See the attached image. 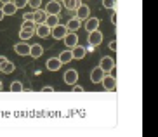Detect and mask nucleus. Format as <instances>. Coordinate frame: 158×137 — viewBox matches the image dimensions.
I'll use <instances>...</instances> for the list:
<instances>
[{"label": "nucleus", "instance_id": "15", "mask_svg": "<svg viewBox=\"0 0 158 137\" xmlns=\"http://www.w3.org/2000/svg\"><path fill=\"white\" fill-rule=\"evenodd\" d=\"M70 50H71L73 59H84V57H85V52H87V50H85L82 45H75L73 49H70Z\"/></svg>", "mask_w": 158, "mask_h": 137}, {"label": "nucleus", "instance_id": "25", "mask_svg": "<svg viewBox=\"0 0 158 137\" xmlns=\"http://www.w3.org/2000/svg\"><path fill=\"white\" fill-rule=\"evenodd\" d=\"M12 4L16 5V9H23L28 5V0H12Z\"/></svg>", "mask_w": 158, "mask_h": 137}, {"label": "nucleus", "instance_id": "28", "mask_svg": "<svg viewBox=\"0 0 158 137\" xmlns=\"http://www.w3.org/2000/svg\"><path fill=\"white\" fill-rule=\"evenodd\" d=\"M23 21H33V12H24L23 14Z\"/></svg>", "mask_w": 158, "mask_h": 137}, {"label": "nucleus", "instance_id": "3", "mask_svg": "<svg viewBox=\"0 0 158 137\" xmlns=\"http://www.w3.org/2000/svg\"><path fill=\"white\" fill-rule=\"evenodd\" d=\"M75 18L78 19V21H85V19L89 18V14H90V9H89V5H85V4H80L77 9H75Z\"/></svg>", "mask_w": 158, "mask_h": 137}, {"label": "nucleus", "instance_id": "18", "mask_svg": "<svg viewBox=\"0 0 158 137\" xmlns=\"http://www.w3.org/2000/svg\"><path fill=\"white\" fill-rule=\"evenodd\" d=\"M44 24L49 28H54L56 24H59V16H56V14H47L45 21H44Z\"/></svg>", "mask_w": 158, "mask_h": 137}, {"label": "nucleus", "instance_id": "5", "mask_svg": "<svg viewBox=\"0 0 158 137\" xmlns=\"http://www.w3.org/2000/svg\"><path fill=\"white\" fill-rule=\"evenodd\" d=\"M66 44V47L68 49H73L75 45H78V35H77V31H70V33H66V37L63 38Z\"/></svg>", "mask_w": 158, "mask_h": 137}, {"label": "nucleus", "instance_id": "35", "mask_svg": "<svg viewBox=\"0 0 158 137\" xmlns=\"http://www.w3.org/2000/svg\"><path fill=\"white\" fill-rule=\"evenodd\" d=\"M0 90H2V82H0Z\"/></svg>", "mask_w": 158, "mask_h": 137}, {"label": "nucleus", "instance_id": "8", "mask_svg": "<svg viewBox=\"0 0 158 137\" xmlns=\"http://www.w3.org/2000/svg\"><path fill=\"white\" fill-rule=\"evenodd\" d=\"M61 2H57V0H52V2H49L47 4V7H45V12L47 14H56V16H59V12H61Z\"/></svg>", "mask_w": 158, "mask_h": 137}, {"label": "nucleus", "instance_id": "10", "mask_svg": "<svg viewBox=\"0 0 158 137\" xmlns=\"http://www.w3.org/2000/svg\"><path fill=\"white\" fill-rule=\"evenodd\" d=\"M77 80H78V71H77V69H68L64 73V82L68 83V85H75Z\"/></svg>", "mask_w": 158, "mask_h": 137}, {"label": "nucleus", "instance_id": "4", "mask_svg": "<svg viewBox=\"0 0 158 137\" xmlns=\"http://www.w3.org/2000/svg\"><path fill=\"white\" fill-rule=\"evenodd\" d=\"M101 83H102V87L106 89V90H110V92L116 89V78L113 77V75H104L102 80H101Z\"/></svg>", "mask_w": 158, "mask_h": 137}, {"label": "nucleus", "instance_id": "1", "mask_svg": "<svg viewBox=\"0 0 158 137\" xmlns=\"http://www.w3.org/2000/svg\"><path fill=\"white\" fill-rule=\"evenodd\" d=\"M35 35V23L33 21H23V26L19 30V38L23 42L30 40V38Z\"/></svg>", "mask_w": 158, "mask_h": 137}, {"label": "nucleus", "instance_id": "19", "mask_svg": "<svg viewBox=\"0 0 158 137\" xmlns=\"http://www.w3.org/2000/svg\"><path fill=\"white\" fill-rule=\"evenodd\" d=\"M47 69H51V71H57V69L61 68V61L57 59V57H51V59L45 63Z\"/></svg>", "mask_w": 158, "mask_h": 137}, {"label": "nucleus", "instance_id": "23", "mask_svg": "<svg viewBox=\"0 0 158 137\" xmlns=\"http://www.w3.org/2000/svg\"><path fill=\"white\" fill-rule=\"evenodd\" d=\"M14 69H16L14 63H9V61H7V63L4 64V68L0 69V71H2V73H7V75H9V73H12V71H14Z\"/></svg>", "mask_w": 158, "mask_h": 137}, {"label": "nucleus", "instance_id": "7", "mask_svg": "<svg viewBox=\"0 0 158 137\" xmlns=\"http://www.w3.org/2000/svg\"><path fill=\"white\" fill-rule=\"evenodd\" d=\"M102 42V33L99 31V30H94V31H89V44H90V45H96L98 47L99 44H101Z\"/></svg>", "mask_w": 158, "mask_h": 137}, {"label": "nucleus", "instance_id": "12", "mask_svg": "<svg viewBox=\"0 0 158 137\" xmlns=\"http://www.w3.org/2000/svg\"><path fill=\"white\" fill-rule=\"evenodd\" d=\"M14 50H16L18 56H28L30 54V45L26 44V42H19V44L14 45Z\"/></svg>", "mask_w": 158, "mask_h": 137}, {"label": "nucleus", "instance_id": "17", "mask_svg": "<svg viewBox=\"0 0 158 137\" xmlns=\"http://www.w3.org/2000/svg\"><path fill=\"white\" fill-rule=\"evenodd\" d=\"M16 5L12 4V0L10 2H5L4 4V7H2V12H4V16H14L16 14Z\"/></svg>", "mask_w": 158, "mask_h": 137}, {"label": "nucleus", "instance_id": "26", "mask_svg": "<svg viewBox=\"0 0 158 137\" xmlns=\"http://www.w3.org/2000/svg\"><path fill=\"white\" fill-rule=\"evenodd\" d=\"M116 5V0H102V7H106V9H115Z\"/></svg>", "mask_w": 158, "mask_h": 137}, {"label": "nucleus", "instance_id": "24", "mask_svg": "<svg viewBox=\"0 0 158 137\" xmlns=\"http://www.w3.org/2000/svg\"><path fill=\"white\" fill-rule=\"evenodd\" d=\"M24 87H23V83L21 82H12L10 83V92H23Z\"/></svg>", "mask_w": 158, "mask_h": 137}, {"label": "nucleus", "instance_id": "13", "mask_svg": "<svg viewBox=\"0 0 158 137\" xmlns=\"http://www.w3.org/2000/svg\"><path fill=\"white\" fill-rule=\"evenodd\" d=\"M104 75H106V73H104L101 68H94L92 71H90V82H92V83H101V80H102Z\"/></svg>", "mask_w": 158, "mask_h": 137}, {"label": "nucleus", "instance_id": "21", "mask_svg": "<svg viewBox=\"0 0 158 137\" xmlns=\"http://www.w3.org/2000/svg\"><path fill=\"white\" fill-rule=\"evenodd\" d=\"M80 23H82V21H78L77 18H73V19H70V21H68V24H64V26H66V30H68V31H77V30L80 28Z\"/></svg>", "mask_w": 158, "mask_h": 137}, {"label": "nucleus", "instance_id": "34", "mask_svg": "<svg viewBox=\"0 0 158 137\" xmlns=\"http://www.w3.org/2000/svg\"><path fill=\"white\" fill-rule=\"evenodd\" d=\"M5 2H10V0H2V4H5Z\"/></svg>", "mask_w": 158, "mask_h": 137}, {"label": "nucleus", "instance_id": "6", "mask_svg": "<svg viewBox=\"0 0 158 137\" xmlns=\"http://www.w3.org/2000/svg\"><path fill=\"white\" fill-rule=\"evenodd\" d=\"M99 68H101L104 73H110L111 69H115V59H113V57H102Z\"/></svg>", "mask_w": 158, "mask_h": 137}, {"label": "nucleus", "instance_id": "9", "mask_svg": "<svg viewBox=\"0 0 158 137\" xmlns=\"http://www.w3.org/2000/svg\"><path fill=\"white\" fill-rule=\"evenodd\" d=\"M35 35H38L40 38H47L51 35V28L45 26V24H35Z\"/></svg>", "mask_w": 158, "mask_h": 137}, {"label": "nucleus", "instance_id": "22", "mask_svg": "<svg viewBox=\"0 0 158 137\" xmlns=\"http://www.w3.org/2000/svg\"><path fill=\"white\" fill-rule=\"evenodd\" d=\"M57 59L61 61V64H66V63H70V61L73 59V56H71V50L68 49V50H64V52H61Z\"/></svg>", "mask_w": 158, "mask_h": 137}, {"label": "nucleus", "instance_id": "32", "mask_svg": "<svg viewBox=\"0 0 158 137\" xmlns=\"http://www.w3.org/2000/svg\"><path fill=\"white\" fill-rule=\"evenodd\" d=\"M52 90H54L52 87H42V92H52Z\"/></svg>", "mask_w": 158, "mask_h": 137}, {"label": "nucleus", "instance_id": "14", "mask_svg": "<svg viewBox=\"0 0 158 137\" xmlns=\"http://www.w3.org/2000/svg\"><path fill=\"white\" fill-rule=\"evenodd\" d=\"M44 54V47L40 45V44H35V45H30V54L28 56H31L33 59H38L40 56Z\"/></svg>", "mask_w": 158, "mask_h": 137}, {"label": "nucleus", "instance_id": "29", "mask_svg": "<svg viewBox=\"0 0 158 137\" xmlns=\"http://www.w3.org/2000/svg\"><path fill=\"white\" fill-rule=\"evenodd\" d=\"M71 90L73 92H84V87H80V85H71Z\"/></svg>", "mask_w": 158, "mask_h": 137}, {"label": "nucleus", "instance_id": "20", "mask_svg": "<svg viewBox=\"0 0 158 137\" xmlns=\"http://www.w3.org/2000/svg\"><path fill=\"white\" fill-rule=\"evenodd\" d=\"M61 2H63L61 5H64L68 10H75L80 4H82V0H61Z\"/></svg>", "mask_w": 158, "mask_h": 137}, {"label": "nucleus", "instance_id": "16", "mask_svg": "<svg viewBox=\"0 0 158 137\" xmlns=\"http://www.w3.org/2000/svg\"><path fill=\"white\" fill-rule=\"evenodd\" d=\"M99 28V19L98 18H87L85 19V30L87 31H94Z\"/></svg>", "mask_w": 158, "mask_h": 137}, {"label": "nucleus", "instance_id": "36", "mask_svg": "<svg viewBox=\"0 0 158 137\" xmlns=\"http://www.w3.org/2000/svg\"><path fill=\"white\" fill-rule=\"evenodd\" d=\"M57 2H61V0H57Z\"/></svg>", "mask_w": 158, "mask_h": 137}, {"label": "nucleus", "instance_id": "33", "mask_svg": "<svg viewBox=\"0 0 158 137\" xmlns=\"http://www.w3.org/2000/svg\"><path fill=\"white\" fill-rule=\"evenodd\" d=\"M4 18H5V16H4V12H2V9H0V21H2Z\"/></svg>", "mask_w": 158, "mask_h": 137}, {"label": "nucleus", "instance_id": "30", "mask_svg": "<svg viewBox=\"0 0 158 137\" xmlns=\"http://www.w3.org/2000/svg\"><path fill=\"white\" fill-rule=\"evenodd\" d=\"M5 63H7V59H5L4 56H0V69L4 68V64H5Z\"/></svg>", "mask_w": 158, "mask_h": 137}, {"label": "nucleus", "instance_id": "11", "mask_svg": "<svg viewBox=\"0 0 158 137\" xmlns=\"http://www.w3.org/2000/svg\"><path fill=\"white\" fill-rule=\"evenodd\" d=\"M45 18H47V12H45V10H42L40 7L33 10V23H35V24H42L44 21H45Z\"/></svg>", "mask_w": 158, "mask_h": 137}, {"label": "nucleus", "instance_id": "31", "mask_svg": "<svg viewBox=\"0 0 158 137\" xmlns=\"http://www.w3.org/2000/svg\"><path fill=\"white\" fill-rule=\"evenodd\" d=\"M110 49H111V50H116V40L110 42Z\"/></svg>", "mask_w": 158, "mask_h": 137}, {"label": "nucleus", "instance_id": "2", "mask_svg": "<svg viewBox=\"0 0 158 137\" xmlns=\"http://www.w3.org/2000/svg\"><path fill=\"white\" fill-rule=\"evenodd\" d=\"M66 33H68V30H66L64 24H61V23L56 24L54 28H51V35L56 38V40H63V38L66 37Z\"/></svg>", "mask_w": 158, "mask_h": 137}, {"label": "nucleus", "instance_id": "27", "mask_svg": "<svg viewBox=\"0 0 158 137\" xmlns=\"http://www.w3.org/2000/svg\"><path fill=\"white\" fill-rule=\"evenodd\" d=\"M28 5H31L33 9H38L42 5V0H28Z\"/></svg>", "mask_w": 158, "mask_h": 137}]
</instances>
